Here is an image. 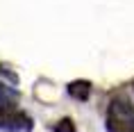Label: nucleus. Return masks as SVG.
I'll list each match as a JSON object with an SVG mask.
<instances>
[{
    "instance_id": "obj_1",
    "label": "nucleus",
    "mask_w": 134,
    "mask_h": 132,
    "mask_svg": "<svg viewBox=\"0 0 134 132\" xmlns=\"http://www.w3.org/2000/svg\"><path fill=\"white\" fill-rule=\"evenodd\" d=\"M107 132H134V105L125 93H118L109 100Z\"/></svg>"
},
{
    "instance_id": "obj_2",
    "label": "nucleus",
    "mask_w": 134,
    "mask_h": 132,
    "mask_svg": "<svg viewBox=\"0 0 134 132\" xmlns=\"http://www.w3.org/2000/svg\"><path fill=\"white\" fill-rule=\"evenodd\" d=\"M0 132H32V118L16 107L0 109Z\"/></svg>"
},
{
    "instance_id": "obj_3",
    "label": "nucleus",
    "mask_w": 134,
    "mask_h": 132,
    "mask_svg": "<svg viewBox=\"0 0 134 132\" xmlns=\"http://www.w3.org/2000/svg\"><path fill=\"white\" fill-rule=\"evenodd\" d=\"M68 93H71L75 100H86L89 93H91V82H86V80H75V82L68 84Z\"/></svg>"
},
{
    "instance_id": "obj_4",
    "label": "nucleus",
    "mask_w": 134,
    "mask_h": 132,
    "mask_svg": "<svg viewBox=\"0 0 134 132\" xmlns=\"http://www.w3.org/2000/svg\"><path fill=\"white\" fill-rule=\"evenodd\" d=\"M55 132H77V130H75V123L71 118H62V121H57Z\"/></svg>"
},
{
    "instance_id": "obj_5",
    "label": "nucleus",
    "mask_w": 134,
    "mask_h": 132,
    "mask_svg": "<svg viewBox=\"0 0 134 132\" xmlns=\"http://www.w3.org/2000/svg\"><path fill=\"white\" fill-rule=\"evenodd\" d=\"M0 73H5V68H2V66H0Z\"/></svg>"
}]
</instances>
